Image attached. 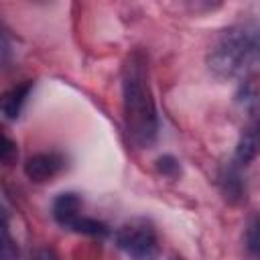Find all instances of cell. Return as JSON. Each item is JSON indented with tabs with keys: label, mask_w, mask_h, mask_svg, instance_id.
<instances>
[{
	"label": "cell",
	"mask_w": 260,
	"mask_h": 260,
	"mask_svg": "<svg viewBox=\"0 0 260 260\" xmlns=\"http://www.w3.org/2000/svg\"><path fill=\"white\" fill-rule=\"evenodd\" d=\"M122 112L130 140L148 148L158 136V116L150 89L148 57L142 51H132L122 65Z\"/></svg>",
	"instance_id": "1"
},
{
	"label": "cell",
	"mask_w": 260,
	"mask_h": 260,
	"mask_svg": "<svg viewBox=\"0 0 260 260\" xmlns=\"http://www.w3.org/2000/svg\"><path fill=\"white\" fill-rule=\"evenodd\" d=\"M260 61V20H242L223 28L207 53L209 71L217 79L248 73Z\"/></svg>",
	"instance_id": "2"
},
{
	"label": "cell",
	"mask_w": 260,
	"mask_h": 260,
	"mask_svg": "<svg viewBox=\"0 0 260 260\" xmlns=\"http://www.w3.org/2000/svg\"><path fill=\"white\" fill-rule=\"evenodd\" d=\"M116 244L134 260H156L160 254L158 234L146 219H130L116 232Z\"/></svg>",
	"instance_id": "3"
},
{
	"label": "cell",
	"mask_w": 260,
	"mask_h": 260,
	"mask_svg": "<svg viewBox=\"0 0 260 260\" xmlns=\"http://www.w3.org/2000/svg\"><path fill=\"white\" fill-rule=\"evenodd\" d=\"M63 167H65V158L61 152H37L26 158L24 175L32 183H45L57 177Z\"/></svg>",
	"instance_id": "4"
},
{
	"label": "cell",
	"mask_w": 260,
	"mask_h": 260,
	"mask_svg": "<svg viewBox=\"0 0 260 260\" xmlns=\"http://www.w3.org/2000/svg\"><path fill=\"white\" fill-rule=\"evenodd\" d=\"M258 152H260V114L242 128L234 152V162L246 167L258 156Z\"/></svg>",
	"instance_id": "5"
},
{
	"label": "cell",
	"mask_w": 260,
	"mask_h": 260,
	"mask_svg": "<svg viewBox=\"0 0 260 260\" xmlns=\"http://www.w3.org/2000/svg\"><path fill=\"white\" fill-rule=\"evenodd\" d=\"M217 185L230 203H240L246 197V181L242 179V167L234 160L221 167L217 175Z\"/></svg>",
	"instance_id": "6"
},
{
	"label": "cell",
	"mask_w": 260,
	"mask_h": 260,
	"mask_svg": "<svg viewBox=\"0 0 260 260\" xmlns=\"http://www.w3.org/2000/svg\"><path fill=\"white\" fill-rule=\"evenodd\" d=\"M81 207H83V201H81V197L77 193H73V191L61 193L53 201V217H55V221L59 225H63V228L69 230L73 225V221L79 215H83L81 213Z\"/></svg>",
	"instance_id": "7"
},
{
	"label": "cell",
	"mask_w": 260,
	"mask_h": 260,
	"mask_svg": "<svg viewBox=\"0 0 260 260\" xmlns=\"http://www.w3.org/2000/svg\"><path fill=\"white\" fill-rule=\"evenodd\" d=\"M32 85H35V83H32L30 79H26V81H22V83L12 85V87L2 95V114H4L8 120H16V118L20 116V112H22V108H24V104H26L30 91H32Z\"/></svg>",
	"instance_id": "8"
},
{
	"label": "cell",
	"mask_w": 260,
	"mask_h": 260,
	"mask_svg": "<svg viewBox=\"0 0 260 260\" xmlns=\"http://www.w3.org/2000/svg\"><path fill=\"white\" fill-rule=\"evenodd\" d=\"M236 100L250 114H256L260 110V81H258L256 75L248 73L242 79V83L238 87V93H236Z\"/></svg>",
	"instance_id": "9"
},
{
	"label": "cell",
	"mask_w": 260,
	"mask_h": 260,
	"mask_svg": "<svg viewBox=\"0 0 260 260\" xmlns=\"http://www.w3.org/2000/svg\"><path fill=\"white\" fill-rule=\"evenodd\" d=\"M244 248L252 258H260V213H254L246 221Z\"/></svg>",
	"instance_id": "10"
},
{
	"label": "cell",
	"mask_w": 260,
	"mask_h": 260,
	"mask_svg": "<svg viewBox=\"0 0 260 260\" xmlns=\"http://www.w3.org/2000/svg\"><path fill=\"white\" fill-rule=\"evenodd\" d=\"M69 230H73L77 234H87V236H106L110 232L104 221L93 219V217H87V215H79Z\"/></svg>",
	"instance_id": "11"
},
{
	"label": "cell",
	"mask_w": 260,
	"mask_h": 260,
	"mask_svg": "<svg viewBox=\"0 0 260 260\" xmlns=\"http://www.w3.org/2000/svg\"><path fill=\"white\" fill-rule=\"evenodd\" d=\"M18 256L16 242L10 236V223H8V213L2 211V260H14Z\"/></svg>",
	"instance_id": "12"
},
{
	"label": "cell",
	"mask_w": 260,
	"mask_h": 260,
	"mask_svg": "<svg viewBox=\"0 0 260 260\" xmlns=\"http://www.w3.org/2000/svg\"><path fill=\"white\" fill-rule=\"evenodd\" d=\"M156 171H158L160 175H165V177L175 179V177H179V173H181V165H179V160H177L173 154H162V156L156 158Z\"/></svg>",
	"instance_id": "13"
},
{
	"label": "cell",
	"mask_w": 260,
	"mask_h": 260,
	"mask_svg": "<svg viewBox=\"0 0 260 260\" xmlns=\"http://www.w3.org/2000/svg\"><path fill=\"white\" fill-rule=\"evenodd\" d=\"M16 144L8 138V136H4L2 138V162L4 165H12L14 160H16Z\"/></svg>",
	"instance_id": "14"
},
{
	"label": "cell",
	"mask_w": 260,
	"mask_h": 260,
	"mask_svg": "<svg viewBox=\"0 0 260 260\" xmlns=\"http://www.w3.org/2000/svg\"><path fill=\"white\" fill-rule=\"evenodd\" d=\"M32 260H59V256L51 246H45V248H39L32 254Z\"/></svg>",
	"instance_id": "15"
},
{
	"label": "cell",
	"mask_w": 260,
	"mask_h": 260,
	"mask_svg": "<svg viewBox=\"0 0 260 260\" xmlns=\"http://www.w3.org/2000/svg\"><path fill=\"white\" fill-rule=\"evenodd\" d=\"M173 260H183V258H181V256H175V258H173Z\"/></svg>",
	"instance_id": "16"
}]
</instances>
